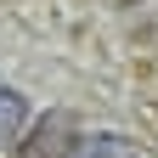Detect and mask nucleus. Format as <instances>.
<instances>
[{
	"mask_svg": "<svg viewBox=\"0 0 158 158\" xmlns=\"http://www.w3.org/2000/svg\"><path fill=\"white\" fill-rule=\"evenodd\" d=\"M73 141H79L73 113H45V118L28 130V141H23L17 158H73Z\"/></svg>",
	"mask_w": 158,
	"mask_h": 158,
	"instance_id": "1",
	"label": "nucleus"
},
{
	"mask_svg": "<svg viewBox=\"0 0 158 158\" xmlns=\"http://www.w3.org/2000/svg\"><path fill=\"white\" fill-rule=\"evenodd\" d=\"M23 118H28V102H23L11 85H0V141H17Z\"/></svg>",
	"mask_w": 158,
	"mask_h": 158,
	"instance_id": "2",
	"label": "nucleus"
},
{
	"mask_svg": "<svg viewBox=\"0 0 158 158\" xmlns=\"http://www.w3.org/2000/svg\"><path fill=\"white\" fill-rule=\"evenodd\" d=\"M73 158H130V141L124 135H90L85 147H73Z\"/></svg>",
	"mask_w": 158,
	"mask_h": 158,
	"instance_id": "3",
	"label": "nucleus"
}]
</instances>
